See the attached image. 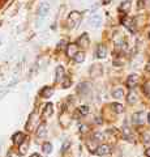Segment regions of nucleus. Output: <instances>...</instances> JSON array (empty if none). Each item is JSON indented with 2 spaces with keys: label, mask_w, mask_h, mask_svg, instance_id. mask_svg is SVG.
I'll list each match as a JSON object with an SVG mask.
<instances>
[{
  "label": "nucleus",
  "mask_w": 150,
  "mask_h": 157,
  "mask_svg": "<svg viewBox=\"0 0 150 157\" xmlns=\"http://www.w3.org/2000/svg\"><path fill=\"white\" fill-rule=\"evenodd\" d=\"M80 21H81V13L80 12L74 11V12L69 13V16H68V26L69 28H76Z\"/></svg>",
  "instance_id": "1"
},
{
  "label": "nucleus",
  "mask_w": 150,
  "mask_h": 157,
  "mask_svg": "<svg viewBox=\"0 0 150 157\" xmlns=\"http://www.w3.org/2000/svg\"><path fill=\"white\" fill-rule=\"evenodd\" d=\"M146 113L145 111H138V113H135L132 115V120H133L135 124H142L145 120H146Z\"/></svg>",
  "instance_id": "2"
},
{
  "label": "nucleus",
  "mask_w": 150,
  "mask_h": 157,
  "mask_svg": "<svg viewBox=\"0 0 150 157\" xmlns=\"http://www.w3.org/2000/svg\"><path fill=\"white\" fill-rule=\"evenodd\" d=\"M50 12V4H48V2H42L41 5H39V9H38V15L39 17H46L47 13Z\"/></svg>",
  "instance_id": "3"
},
{
  "label": "nucleus",
  "mask_w": 150,
  "mask_h": 157,
  "mask_svg": "<svg viewBox=\"0 0 150 157\" xmlns=\"http://www.w3.org/2000/svg\"><path fill=\"white\" fill-rule=\"evenodd\" d=\"M110 153V147L106 145V144H102L95 149V155L97 156H106Z\"/></svg>",
  "instance_id": "4"
},
{
  "label": "nucleus",
  "mask_w": 150,
  "mask_h": 157,
  "mask_svg": "<svg viewBox=\"0 0 150 157\" xmlns=\"http://www.w3.org/2000/svg\"><path fill=\"white\" fill-rule=\"evenodd\" d=\"M67 55L69 58H74L77 55V43H70L67 46Z\"/></svg>",
  "instance_id": "5"
},
{
  "label": "nucleus",
  "mask_w": 150,
  "mask_h": 157,
  "mask_svg": "<svg viewBox=\"0 0 150 157\" xmlns=\"http://www.w3.org/2000/svg\"><path fill=\"white\" fill-rule=\"evenodd\" d=\"M89 24H90L91 26H94V28H98V26L102 24V16H99V15L91 16L90 20H89Z\"/></svg>",
  "instance_id": "6"
},
{
  "label": "nucleus",
  "mask_w": 150,
  "mask_h": 157,
  "mask_svg": "<svg viewBox=\"0 0 150 157\" xmlns=\"http://www.w3.org/2000/svg\"><path fill=\"white\" fill-rule=\"evenodd\" d=\"M52 113H54V105H52V103H47L45 106V111H43L42 119H47L48 117L52 115Z\"/></svg>",
  "instance_id": "7"
},
{
  "label": "nucleus",
  "mask_w": 150,
  "mask_h": 157,
  "mask_svg": "<svg viewBox=\"0 0 150 157\" xmlns=\"http://www.w3.org/2000/svg\"><path fill=\"white\" fill-rule=\"evenodd\" d=\"M12 140H13V143H15V144H19V145H21V144L25 141V135L22 132H17V134H15L12 136Z\"/></svg>",
  "instance_id": "8"
},
{
  "label": "nucleus",
  "mask_w": 150,
  "mask_h": 157,
  "mask_svg": "<svg viewBox=\"0 0 150 157\" xmlns=\"http://www.w3.org/2000/svg\"><path fill=\"white\" fill-rule=\"evenodd\" d=\"M137 81H138V77L137 75H131L129 77L127 78V86L128 88H135L136 85H137Z\"/></svg>",
  "instance_id": "9"
},
{
  "label": "nucleus",
  "mask_w": 150,
  "mask_h": 157,
  "mask_svg": "<svg viewBox=\"0 0 150 157\" xmlns=\"http://www.w3.org/2000/svg\"><path fill=\"white\" fill-rule=\"evenodd\" d=\"M106 55H107V49H106V46H103V45L98 46V50H97V58L103 59V58H106Z\"/></svg>",
  "instance_id": "10"
},
{
  "label": "nucleus",
  "mask_w": 150,
  "mask_h": 157,
  "mask_svg": "<svg viewBox=\"0 0 150 157\" xmlns=\"http://www.w3.org/2000/svg\"><path fill=\"white\" fill-rule=\"evenodd\" d=\"M121 23L124 24L128 29L131 30V32H135V25H133V20H131V19H128V17H125V19H123L121 20Z\"/></svg>",
  "instance_id": "11"
},
{
  "label": "nucleus",
  "mask_w": 150,
  "mask_h": 157,
  "mask_svg": "<svg viewBox=\"0 0 150 157\" xmlns=\"http://www.w3.org/2000/svg\"><path fill=\"white\" fill-rule=\"evenodd\" d=\"M87 43H89V38H87L86 34H82L80 37V39L77 41V45H81V47H86Z\"/></svg>",
  "instance_id": "12"
},
{
  "label": "nucleus",
  "mask_w": 150,
  "mask_h": 157,
  "mask_svg": "<svg viewBox=\"0 0 150 157\" xmlns=\"http://www.w3.org/2000/svg\"><path fill=\"white\" fill-rule=\"evenodd\" d=\"M89 88H90V85L87 84V82H82V84L78 85V92H80L81 94H86L87 92H89Z\"/></svg>",
  "instance_id": "13"
},
{
  "label": "nucleus",
  "mask_w": 150,
  "mask_h": 157,
  "mask_svg": "<svg viewBox=\"0 0 150 157\" xmlns=\"http://www.w3.org/2000/svg\"><path fill=\"white\" fill-rule=\"evenodd\" d=\"M64 77V68L59 65L58 68H56V81H61Z\"/></svg>",
  "instance_id": "14"
},
{
  "label": "nucleus",
  "mask_w": 150,
  "mask_h": 157,
  "mask_svg": "<svg viewBox=\"0 0 150 157\" xmlns=\"http://www.w3.org/2000/svg\"><path fill=\"white\" fill-rule=\"evenodd\" d=\"M129 9H131V2H129V0H127V2H123V3L120 4V8H119V11H123L124 13H127Z\"/></svg>",
  "instance_id": "15"
},
{
  "label": "nucleus",
  "mask_w": 150,
  "mask_h": 157,
  "mask_svg": "<svg viewBox=\"0 0 150 157\" xmlns=\"http://www.w3.org/2000/svg\"><path fill=\"white\" fill-rule=\"evenodd\" d=\"M112 97L114 98H123L124 97V90H123L121 88H118L112 92Z\"/></svg>",
  "instance_id": "16"
},
{
  "label": "nucleus",
  "mask_w": 150,
  "mask_h": 157,
  "mask_svg": "<svg viewBox=\"0 0 150 157\" xmlns=\"http://www.w3.org/2000/svg\"><path fill=\"white\" fill-rule=\"evenodd\" d=\"M74 62L76 63H82L85 60V52H77V55L74 56Z\"/></svg>",
  "instance_id": "17"
},
{
  "label": "nucleus",
  "mask_w": 150,
  "mask_h": 157,
  "mask_svg": "<svg viewBox=\"0 0 150 157\" xmlns=\"http://www.w3.org/2000/svg\"><path fill=\"white\" fill-rule=\"evenodd\" d=\"M127 99H128V102L129 103H136V101H137V94H136L135 92H131V93L128 94Z\"/></svg>",
  "instance_id": "18"
},
{
  "label": "nucleus",
  "mask_w": 150,
  "mask_h": 157,
  "mask_svg": "<svg viewBox=\"0 0 150 157\" xmlns=\"http://www.w3.org/2000/svg\"><path fill=\"white\" fill-rule=\"evenodd\" d=\"M37 135L39 138L45 136V135H46V124H41V126H39L38 130H37Z\"/></svg>",
  "instance_id": "19"
},
{
  "label": "nucleus",
  "mask_w": 150,
  "mask_h": 157,
  "mask_svg": "<svg viewBox=\"0 0 150 157\" xmlns=\"http://www.w3.org/2000/svg\"><path fill=\"white\" fill-rule=\"evenodd\" d=\"M43 152L45 153H51L52 152V144L51 143H46V144H43Z\"/></svg>",
  "instance_id": "20"
},
{
  "label": "nucleus",
  "mask_w": 150,
  "mask_h": 157,
  "mask_svg": "<svg viewBox=\"0 0 150 157\" xmlns=\"http://www.w3.org/2000/svg\"><path fill=\"white\" fill-rule=\"evenodd\" d=\"M52 93H54V90H52L51 88H45V89H43L42 90V96H43V97H50V96H52Z\"/></svg>",
  "instance_id": "21"
},
{
  "label": "nucleus",
  "mask_w": 150,
  "mask_h": 157,
  "mask_svg": "<svg viewBox=\"0 0 150 157\" xmlns=\"http://www.w3.org/2000/svg\"><path fill=\"white\" fill-rule=\"evenodd\" d=\"M112 109L115 110V113H123V110H124L123 105L120 103H112Z\"/></svg>",
  "instance_id": "22"
},
{
  "label": "nucleus",
  "mask_w": 150,
  "mask_h": 157,
  "mask_svg": "<svg viewBox=\"0 0 150 157\" xmlns=\"http://www.w3.org/2000/svg\"><path fill=\"white\" fill-rule=\"evenodd\" d=\"M78 114H81V115L89 114V107L87 106H80L78 107Z\"/></svg>",
  "instance_id": "23"
},
{
  "label": "nucleus",
  "mask_w": 150,
  "mask_h": 157,
  "mask_svg": "<svg viewBox=\"0 0 150 157\" xmlns=\"http://www.w3.org/2000/svg\"><path fill=\"white\" fill-rule=\"evenodd\" d=\"M144 92H145V94H146L148 97H150V81H146L144 84Z\"/></svg>",
  "instance_id": "24"
},
{
  "label": "nucleus",
  "mask_w": 150,
  "mask_h": 157,
  "mask_svg": "<svg viewBox=\"0 0 150 157\" xmlns=\"http://www.w3.org/2000/svg\"><path fill=\"white\" fill-rule=\"evenodd\" d=\"M29 145H28V143H22L20 145V153L21 155H24V153H26V148H28Z\"/></svg>",
  "instance_id": "25"
},
{
  "label": "nucleus",
  "mask_w": 150,
  "mask_h": 157,
  "mask_svg": "<svg viewBox=\"0 0 150 157\" xmlns=\"http://www.w3.org/2000/svg\"><path fill=\"white\" fill-rule=\"evenodd\" d=\"M144 141L146 144H150V135L149 134H144Z\"/></svg>",
  "instance_id": "26"
},
{
  "label": "nucleus",
  "mask_w": 150,
  "mask_h": 157,
  "mask_svg": "<svg viewBox=\"0 0 150 157\" xmlns=\"http://www.w3.org/2000/svg\"><path fill=\"white\" fill-rule=\"evenodd\" d=\"M94 138H95V139H99V140H102V139L104 138V135H103L102 132H97V134L94 135Z\"/></svg>",
  "instance_id": "27"
},
{
  "label": "nucleus",
  "mask_w": 150,
  "mask_h": 157,
  "mask_svg": "<svg viewBox=\"0 0 150 157\" xmlns=\"http://www.w3.org/2000/svg\"><path fill=\"white\" fill-rule=\"evenodd\" d=\"M69 85H70V80H68V78H67V81L63 84V86H64V88H67V86H69Z\"/></svg>",
  "instance_id": "28"
},
{
  "label": "nucleus",
  "mask_w": 150,
  "mask_h": 157,
  "mask_svg": "<svg viewBox=\"0 0 150 157\" xmlns=\"http://www.w3.org/2000/svg\"><path fill=\"white\" fill-rule=\"evenodd\" d=\"M68 145H69V141H65V143H64V145H63V152H65V149L68 148Z\"/></svg>",
  "instance_id": "29"
},
{
  "label": "nucleus",
  "mask_w": 150,
  "mask_h": 157,
  "mask_svg": "<svg viewBox=\"0 0 150 157\" xmlns=\"http://www.w3.org/2000/svg\"><path fill=\"white\" fill-rule=\"evenodd\" d=\"M145 155H146L148 157H150V148H148V149L145 151Z\"/></svg>",
  "instance_id": "30"
},
{
  "label": "nucleus",
  "mask_w": 150,
  "mask_h": 157,
  "mask_svg": "<svg viewBox=\"0 0 150 157\" xmlns=\"http://www.w3.org/2000/svg\"><path fill=\"white\" fill-rule=\"evenodd\" d=\"M30 157H41V156H39V153H33Z\"/></svg>",
  "instance_id": "31"
},
{
  "label": "nucleus",
  "mask_w": 150,
  "mask_h": 157,
  "mask_svg": "<svg viewBox=\"0 0 150 157\" xmlns=\"http://www.w3.org/2000/svg\"><path fill=\"white\" fill-rule=\"evenodd\" d=\"M110 2H111V0H102V3H103V4H108Z\"/></svg>",
  "instance_id": "32"
},
{
  "label": "nucleus",
  "mask_w": 150,
  "mask_h": 157,
  "mask_svg": "<svg viewBox=\"0 0 150 157\" xmlns=\"http://www.w3.org/2000/svg\"><path fill=\"white\" fill-rule=\"evenodd\" d=\"M146 71H148V72H150V64H148V65H146Z\"/></svg>",
  "instance_id": "33"
},
{
  "label": "nucleus",
  "mask_w": 150,
  "mask_h": 157,
  "mask_svg": "<svg viewBox=\"0 0 150 157\" xmlns=\"http://www.w3.org/2000/svg\"><path fill=\"white\" fill-rule=\"evenodd\" d=\"M148 120H149V123H150V113L148 114Z\"/></svg>",
  "instance_id": "34"
}]
</instances>
